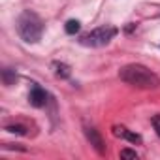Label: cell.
Masks as SVG:
<instances>
[{"mask_svg": "<svg viewBox=\"0 0 160 160\" xmlns=\"http://www.w3.org/2000/svg\"><path fill=\"white\" fill-rule=\"evenodd\" d=\"M66 32L68 34H77L79 32V28H81V25H79V21H75V19H70L68 23H66Z\"/></svg>", "mask_w": 160, "mask_h": 160, "instance_id": "8", "label": "cell"}, {"mask_svg": "<svg viewBox=\"0 0 160 160\" xmlns=\"http://www.w3.org/2000/svg\"><path fill=\"white\" fill-rule=\"evenodd\" d=\"M85 132H87V138H89L91 145H94V149L102 154V152L106 151V147H104V139H102V136L98 134V130H96V128H87Z\"/></svg>", "mask_w": 160, "mask_h": 160, "instance_id": "5", "label": "cell"}, {"mask_svg": "<svg viewBox=\"0 0 160 160\" xmlns=\"http://www.w3.org/2000/svg\"><path fill=\"white\" fill-rule=\"evenodd\" d=\"M42 30H43V25H42V19L36 13L25 12L17 19V32L28 43H36L42 38Z\"/></svg>", "mask_w": 160, "mask_h": 160, "instance_id": "2", "label": "cell"}, {"mask_svg": "<svg viewBox=\"0 0 160 160\" xmlns=\"http://www.w3.org/2000/svg\"><path fill=\"white\" fill-rule=\"evenodd\" d=\"M115 36H117V28L108 25V27H100V28L92 30L91 34L83 36L81 43L83 45H91V47H102V45H108Z\"/></svg>", "mask_w": 160, "mask_h": 160, "instance_id": "3", "label": "cell"}, {"mask_svg": "<svg viewBox=\"0 0 160 160\" xmlns=\"http://www.w3.org/2000/svg\"><path fill=\"white\" fill-rule=\"evenodd\" d=\"M113 134H115V136H121V138H126V139H130L132 143H141V138H139L138 134H132V132H128V130L122 128V126H113Z\"/></svg>", "mask_w": 160, "mask_h": 160, "instance_id": "6", "label": "cell"}, {"mask_svg": "<svg viewBox=\"0 0 160 160\" xmlns=\"http://www.w3.org/2000/svg\"><path fill=\"white\" fill-rule=\"evenodd\" d=\"M152 126H154V130H156V134L160 136V113L152 117Z\"/></svg>", "mask_w": 160, "mask_h": 160, "instance_id": "10", "label": "cell"}, {"mask_svg": "<svg viewBox=\"0 0 160 160\" xmlns=\"http://www.w3.org/2000/svg\"><path fill=\"white\" fill-rule=\"evenodd\" d=\"M28 102H30L34 108H43L45 102H47V94H45V91L40 89V87H34V89L30 91V94H28Z\"/></svg>", "mask_w": 160, "mask_h": 160, "instance_id": "4", "label": "cell"}, {"mask_svg": "<svg viewBox=\"0 0 160 160\" xmlns=\"http://www.w3.org/2000/svg\"><path fill=\"white\" fill-rule=\"evenodd\" d=\"M53 68H55V73H57L58 77H68V75H70V66H66V64H62V62H55Z\"/></svg>", "mask_w": 160, "mask_h": 160, "instance_id": "7", "label": "cell"}, {"mask_svg": "<svg viewBox=\"0 0 160 160\" xmlns=\"http://www.w3.org/2000/svg\"><path fill=\"white\" fill-rule=\"evenodd\" d=\"M119 77L124 83L139 87V89H154L160 85V79L156 73H152L147 66L143 64H128L124 68H121Z\"/></svg>", "mask_w": 160, "mask_h": 160, "instance_id": "1", "label": "cell"}, {"mask_svg": "<svg viewBox=\"0 0 160 160\" xmlns=\"http://www.w3.org/2000/svg\"><path fill=\"white\" fill-rule=\"evenodd\" d=\"M121 158H132V160H136L138 158V152L136 151H130V149H122L121 151Z\"/></svg>", "mask_w": 160, "mask_h": 160, "instance_id": "9", "label": "cell"}, {"mask_svg": "<svg viewBox=\"0 0 160 160\" xmlns=\"http://www.w3.org/2000/svg\"><path fill=\"white\" fill-rule=\"evenodd\" d=\"M10 132H17V134H25V128L23 126H8Z\"/></svg>", "mask_w": 160, "mask_h": 160, "instance_id": "11", "label": "cell"}]
</instances>
